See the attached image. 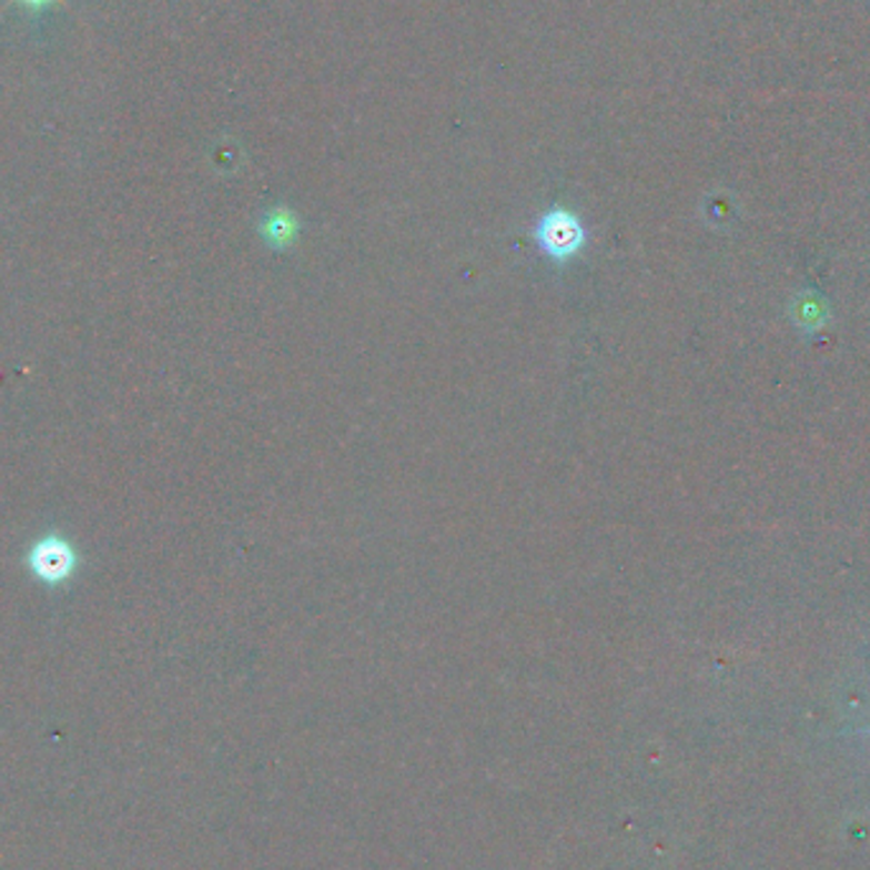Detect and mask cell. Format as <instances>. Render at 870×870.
Listing matches in <instances>:
<instances>
[{"mask_svg":"<svg viewBox=\"0 0 870 870\" xmlns=\"http://www.w3.org/2000/svg\"><path fill=\"white\" fill-rule=\"evenodd\" d=\"M535 240L545 255L553 257L555 263H568V260L576 257L583 245H586V230H583L576 214L563 206H555L539 216Z\"/></svg>","mask_w":870,"mask_h":870,"instance_id":"cell-1","label":"cell"},{"mask_svg":"<svg viewBox=\"0 0 870 870\" xmlns=\"http://www.w3.org/2000/svg\"><path fill=\"white\" fill-rule=\"evenodd\" d=\"M260 232H263V240L267 242L270 247L283 250V247H289L295 237H299V220H295V214L291 212V209L277 206L265 216L263 230Z\"/></svg>","mask_w":870,"mask_h":870,"instance_id":"cell-2","label":"cell"},{"mask_svg":"<svg viewBox=\"0 0 870 870\" xmlns=\"http://www.w3.org/2000/svg\"><path fill=\"white\" fill-rule=\"evenodd\" d=\"M29 3H43V0H29Z\"/></svg>","mask_w":870,"mask_h":870,"instance_id":"cell-3","label":"cell"}]
</instances>
